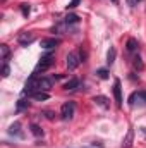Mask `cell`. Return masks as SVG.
Returning a JSON list of instances; mask_svg holds the SVG:
<instances>
[{"mask_svg": "<svg viewBox=\"0 0 146 148\" xmlns=\"http://www.w3.org/2000/svg\"><path fill=\"white\" fill-rule=\"evenodd\" d=\"M53 60H55V57H53V53L52 52H46L45 55H41V59H40V62H38L36 69H35V73H45L48 67H52V64H53Z\"/></svg>", "mask_w": 146, "mask_h": 148, "instance_id": "cell-1", "label": "cell"}, {"mask_svg": "<svg viewBox=\"0 0 146 148\" xmlns=\"http://www.w3.org/2000/svg\"><path fill=\"white\" fill-rule=\"evenodd\" d=\"M74 112H76V103L74 102H65L60 109V117L64 121H71L74 117Z\"/></svg>", "mask_w": 146, "mask_h": 148, "instance_id": "cell-2", "label": "cell"}, {"mask_svg": "<svg viewBox=\"0 0 146 148\" xmlns=\"http://www.w3.org/2000/svg\"><path fill=\"white\" fill-rule=\"evenodd\" d=\"M136 103H139V105H146V91L139 90V91L131 93V97H129V105L134 107Z\"/></svg>", "mask_w": 146, "mask_h": 148, "instance_id": "cell-3", "label": "cell"}, {"mask_svg": "<svg viewBox=\"0 0 146 148\" xmlns=\"http://www.w3.org/2000/svg\"><path fill=\"white\" fill-rule=\"evenodd\" d=\"M83 62V59H81V53L79 52H71L69 55H67V69L69 71H74V69H77V66Z\"/></svg>", "mask_w": 146, "mask_h": 148, "instance_id": "cell-4", "label": "cell"}, {"mask_svg": "<svg viewBox=\"0 0 146 148\" xmlns=\"http://www.w3.org/2000/svg\"><path fill=\"white\" fill-rule=\"evenodd\" d=\"M113 97H115V103H117V107H122V84H120V81L119 79H115L113 81Z\"/></svg>", "mask_w": 146, "mask_h": 148, "instance_id": "cell-5", "label": "cell"}, {"mask_svg": "<svg viewBox=\"0 0 146 148\" xmlns=\"http://www.w3.org/2000/svg\"><path fill=\"white\" fill-rule=\"evenodd\" d=\"M52 79L50 77H45V76H38V81H36V91L40 90V91H48L50 88H52Z\"/></svg>", "mask_w": 146, "mask_h": 148, "instance_id": "cell-6", "label": "cell"}, {"mask_svg": "<svg viewBox=\"0 0 146 148\" xmlns=\"http://www.w3.org/2000/svg\"><path fill=\"white\" fill-rule=\"evenodd\" d=\"M17 41H19V45L21 47H28V45H31L33 41H35V35L33 33H21L19 36H17Z\"/></svg>", "mask_w": 146, "mask_h": 148, "instance_id": "cell-7", "label": "cell"}, {"mask_svg": "<svg viewBox=\"0 0 146 148\" xmlns=\"http://www.w3.org/2000/svg\"><path fill=\"white\" fill-rule=\"evenodd\" d=\"M59 43H60V40H59V38H43V40H41V47H43V48H46V50L55 48Z\"/></svg>", "mask_w": 146, "mask_h": 148, "instance_id": "cell-8", "label": "cell"}, {"mask_svg": "<svg viewBox=\"0 0 146 148\" xmlns=\"http://www.w3.org/2000/svg\"><path fill=\"white\" fill-rule=\"evenodd\" d=\"M93 102L96 103V105H100L102 109H110V102L107 97H103V95H96V97H93Z\"/></svg>", "mask_w": 146, "mask_h": 148, "instance_id": "cell-9", "label": "cell"}, {"mask_svg": "<svg viewBox=\"0 0 146 148\" xmlns=\"http://www.w3.org/2000/svg\"><path fill=\"white\" fill-rule=\"evenodd\" d=\"M132 140H134V131H132V127H129V131H127V134H126V138L122 141V148H131L132 147Z\"/></svg>", "mask_w": 146, "mask_h": 148, "instance_id": "cell-10", "label": "cell"}, {"mask_svg": "<svg viewBox=\"0 0 146 148\" xmlns=\"http://www.w3.org/2000/svg\"><path fill=\"white\" fill-rule=\"evenodd\" d=\"M126 47H127V52L134 53V52H138L139 43H138V40H136V38H129V40H127V43H126Z\"/></svg>", "mask_w": 146, "mask_h": 148, "instance_id": "cell-11", "label": "cell"}, {"mask_svg": "<svg viewBox=\"0 0 146 148\" xmlns=\"http://www.w3.org/2000/svg\"><path fill=\"white\" fill-rule=\"evenodd\" d=\"M29 97L35 98V100H38V102H43V100H48V98H50V95H48L46 91H40V90L35 91V93H31Z\"/></svg>", "mask_w": 146, "mask_h": 148, "instance_id": "cell-12", "label": "cell"}, {"mask_svg": "<svg viewBox=\"0 0 146 148\" xmlns=\"http://www.w3.org/2000/svg\"><path fill=\"white\" fill-rule=\"evenodd\" d=\"M0 50H2V60H3V64H7V60L10 59V48H9V45H2Z\"/></svg>", "mask_w": 146, "mask_h": 148, "instance_id": "cell-13", "label": "cell"}, {"mask_svg": "<svg viewBox=\"0 0 146 148\" xmlns=\"http://www.w3.org/2000/svg\"><path fill=\"white\" fill-rule=\"evenodd\" d=\"M132 66H134L136 71H143V69H145V64H143V60H141L139 55H134V57H132Z\"/></svg>", "mask_w": 146, "mask_h": 148, "instance_id": "cell-14", "label": "cell"}, {"mask_svg": "<svg viewBox=\"0 0 146 148\" xmlns=\"http://www.w3.org/2000/svg\"><path fill=\"white\" fill-rule=\"evenodd\" d=\"M9 133H10V134H16V136H23V131H21V122H14V124L9 127Z\"/></svg>", "mask_w": 146, "mask_h": 148, "instance_id": "cell-15", "label": "cell"}, {"mask_svg": "<svg viewBox=\"0 0 146 148\" xmlns=\"http://www.w3.org/2000/svg\"><path fill=\"white\" fill-rule=\"evenodd\" d=\"M77 86H79V79H77V77H71V79L64 84V88H65V90H71V91L76 90Z\"/></svg>", "mask_w": 146, "mask_h": 148, "instance_id": "cell-16", "label": "cell"}, {"mask_svg": "<svg viewBox=\"0 0 146 148\" xmlns=\"http://www.w3.org/2000/svg\"><path fill=\"white\" fill-rule=\"evenodd\" d=\"M115 55H117V52H115V48H113V47H110L108 53H107V64H108V66H112V64L115 62Z\"/></svg>", "mask_w": 146, "mask_h": 148, "instance_id": "cell-17", "label": "cell"}, {"mask_svg": "<svg viewBox=\"0 0 146 148\" xmlns=\"http://www.w3.org/2000/svg\"><path fill=\"white\" fill-rule=\"evenodd\" d=\"M64 23H65L67 26H71V24H76V23H79V17H77V16H74V14H71V16H67V17L64 19Z\"/></svg>", "mask_w": 146, "mask_h": 148, "instance_id": "cell-18", "label": "cell"}, {"mask_svg": "<svg viewBox=\"0 0 146 148\" xmlns=\"http://www.w3.org/2000/svg\"><path fill=\"white\" fill-rule=\"evenodd\" d=\"M28 107H29V102H28V100H24V98H21V100L17 102V112L24 110V109H28Z\"/></svg>", "mask_w": 146, "mask_h": 148, "instance_id": "cell-19", "label": "cell"}, {"mask_svg": "<svg viewBox=\"0 0 146 148\" xmlns=\"http://www.w3.org/2000/svg\"><path fill=\"white\" fill-rule=\"evenodd\" d=\"M29 10H31L29 3H21V12H23V16H24V17H28V16H29Z\"/></svg>", "mask_w": 146, "mask_h": 148, "instance_id": "cell-20", "label": "cell"}, {"mask_svg": "<svg viewBox=\"0 0 146 148\" xmlns=\"http://www.w3.org/2000/svg\"><path fill=\"white\" fill-rule=\"evenodd\" d=\"M31 133H33L35 136H41V134H43V131H41V127H40L38 124H31Z\"/></svg>", "mask_w": 146, "mask_h": 148, "instance_id": "cell-21", "label": "cell"}, {"mask_svg": "<svg viewBox=\"0 0 146 148\" xmlns=\"http://www.w3.org/2000/svg\"><path fill=\"white\" fill-rule=\"evenodd\" d=\"M96 76L102 77V79H107V77H108V71H107V69H98V71H96Z\"/></svg>", "mask_w": 146, "mask_h": 148, "instance_id": "cell-22", "label": "cell"}, {"mask_svg": "<svg viewBox=\"0 0 146 148\" xmlns=\"http://www.w3.org/2000/svg\"><path fill=\"white\" fill-rule=\"evenodd\" d=\"M9 74H10V67H9V64H3V66H2V76L7 77Z\"/></svg>", "mask_w": 146, "mask_h": 148, "instance_id": "cell-23", "label": "cell"}, {"mask_svg": "<svg viewBox=\"0 0 146 148\" xmlns=\"http://www.w3.org/2000/svg\"><path fill=\"white\" fill-rule=\"evenodd\" d=\"M79 2H81V0H71V3L67 5V9H76V7L79 5Z\"/></svg>", "mask_w": 146, "mask_h": 148, "instance_id": "cell-24", "label": "cell"}, {"mask_svg": "<svg viewBox=\"0 0 146 148\" xmlns=\"http://www.w3.org/2000/svg\"><path fill=\"white\" fill-rule=\"evenodd\" d=\"M138 2H143V0H127V3H129L131 7H134V5H136Z\"/></svg>", "mask_w": 146, "mask_h": 148, "instance_id": "cell-25", "label": "cell"}, {"mask_svg": "<svg viewBox=\"0 0 146 148\" xmlns=\"http://www.w3.org/2000/svg\"><path fill=\"white\" fill-rule=\"evenodd\" d=\"M45 114H46V117H48V119H53V114H52V112H45Z\"/></svg>", "mask_w": 146, "mask_h": 148, "instance_id": "cell-26", "label": "cell"}, {"mask_svg": "<svg viewBox=\"0 0 146 148\" xmlns=\"http://www.w3.org/2000/svg\"><path fill=\"white\" fill-rule=\"evenodd\" d=\"M141 131H143V134L146 136V127H141Z\"/></svg>", "mask_w": 146, "mask_h": 148, "instance_id": "cell-27", "label": "cell"}, {"mask_svg": "<svg viewBox=\"0 0 146 148\" xmlns=\"http://www.w3.org/2000/svg\"><path fill=\"white\" fill-rule=\"evenodd\" d=\"M112 2H113V3H115V5H117V3H119V0H112Z\"/></svg>", "mask_w": 146, "mask_h": 148, "instance_id": "cell-28", "label": "cell"}]
</instances>
